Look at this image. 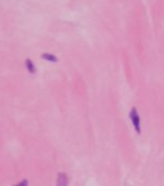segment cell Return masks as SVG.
I'll use <instances>...</instances> for the list:
<instances>
[{"instance_id": "cell-3", "label": "cell", "mask_w": 164, "mask_h": 186, "mask_svg": "<svg viewBox=\"0 0 164 186\" xmlns=\"http://www.w3.org/2000/svg\"><path fill=\"white\" fill-rule=\"evenodd\" d=\"M26 66H27V69H28L30 72H32V73L36 72V68H35L33 62L31 61V59H27V61H26Z\"/></svg>"}, {"instance_id": "cell-5", "label": "cell", "mask_w": 164, "mask_h": 186, "mask_svg": "<svg viewBox=\"0 0 164 186\" xmlns=\"http://www.w3.org/2000/svg\"><path fill=\"white\" fill-rule=\"evenodd\" d=\"M17 186H28V181H27V180H22V182H19Z\"/></svg>"}, {"instance_id": "cell-2", "label": "cell", "mask_w": 164, "mask_h": 186, "mask_svg": "<svg viewBox=\"0 0 164 186\" xmlns=\"http://www.w3.org/2000/svg\"><path fill=\"white\" fill-rule=\"evenodd\" d=\"M67 185H68V178L65 176V173H59L57 186H67Z\"/></svg>"}, {"instance_id": "cell-4", "label": "cell", "mask_w": 164, "mask_h": 186, "mask_svg": "<svg viewBox=\"0 0 164 186\" xmlns=\"http://www.w3.org/2000/svg\"><path fill=\"white\" fill-rule=\"evenodd\" d=\"M43 58L46 59V61H51V62H57L58 61L57 57L53 55V54H43Z\"/></svg>"}, {"instance_id": "cell-1", "label": "cell", "mask_w": 164, "mask_h": 186, "mask_svg": "<svg viewBox=\"0 0 164 186\" xmlns=\"http://www.w3.org/2000/svg\"><path fill=\"white\" fill-rule=\"evenodd\" d=\"M130 117H131L132 123H133V126H135V130L138 132V134H140V132H141V130H140V117H138V114H137V110H136V108H132Z\"/></svg>"}]
</instances>
